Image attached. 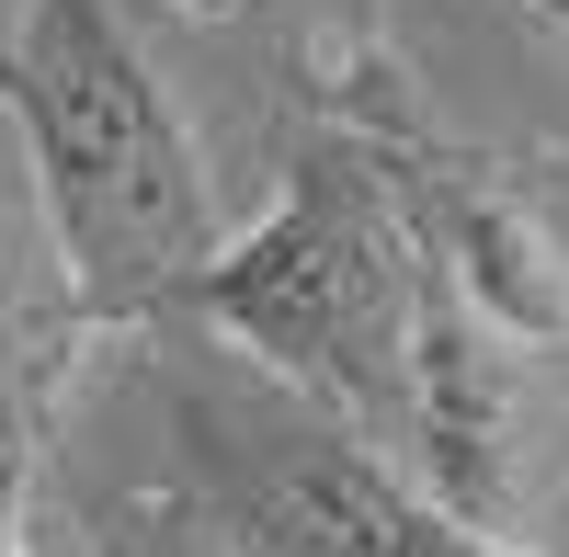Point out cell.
<instances>
[{
  "label": "cell",
  "instance_id": "cell-3",
  "mask_svg": "<svg viewBox=\"0 0 569 557\" xmlns=\"http://www.w3.org/2000/svg\"><path fill=\"white\" fill-rule=\"evenodd\" d=\"M171 422L194 455V513L217 557H547L467 524L388 444L330 422L284 376H171Z\"/></svg>",
  "mask_w": 569,
  "mask_h": 557
},
{
  "label": "cell",
  "instance_id": "cell-6",
  "mask_svg": "<svg viewBox=\"0 0 569 557\" xmlns=\"http://www.w3.org/2000/svg\"><path fill=\"white\" fill-rule=\"evenodd\" d=\"M182 12H194V23H251L262 0H182Z\"/></svg>",
  "mask_w": 569,
  "mask_h": 557
},
{
  "label": "cell",
  "instance_id": "cell-5",
  "mask_svg": "<svg viewBox=\"0 0 569 557\" xmlns=\"http://www.w3.org/2000/svg\"><path fill=\"white\" fill-rule=\"evenodd\" d=\"M0 557H34V478L12 444H0Z\"/></svg>",
  "mask_w": 569,
  "mask_h": 557
},
{
  "label": "cell",
  "instance_id": "cell-4",
  "mask_svg": "<svg viewBox=\"0 0 569 557\" xmlns=\"http://www.w3.org/2000/svg\"><path fill=\"white\" fill-rule=\"evenodd\" d=\"M410 227H421V262H433L490 331H512L525 353L569 342V251L547 240V216L512 194V182H490V171H433V182L410 194Z\"/></svg>",
  "mask_w": 569,
  "mask_h": 557
},
{
  "label": "cell",
  "instance_id": "cell-1",
  "mask_svg": "<svg viewBox=\"0 0 569 557\" xmlns=\"http://www.w3.org/2000/svg\"><path fill=\"white\" fill-rule=\"evenodd\" d=\"M0 114H12V149L34 171L80 307H182V285L228 240V205L137 23L114 0H23V23L0 34Z\"/></svg>",
  "mask_w": 569,
  "mask_h": 557
},
{
  "label": "cell",
  "instance_id": "cell-7",
  "mask_svg": "<svg viewBox=\"0 0 569 557\" xmlns=\"http://www.w3.org/2000/svg\"><path fill=\"white\" fill-rule=\"evenodd\" d=\"M536 12H547V23H558V34H569V0H536Z\"/></svg>",
  "mask_w": 569,
  "mask_h": 557
},
{
  "label": "cell",
  "instance_id": "cell-2",
  "mask_svg": "<svg viewBox=\"0 0 569 557\" xmlns=\"http://www.w3.org/2000/svg\"><path fill=\"white\" fill-rule=\"evenodd\" d=\"M421 296H433L421 227H410V205L388 182H376L365 149H308L284 171L273 216L228 227L217 262L182 285V307L240 364L284 376L297 398H319L330 422H376L388 444H399V409H410Z\"/></svg>",
  "mask_w": 569,
  "mask_h": 557
},
{
  "label": "cell",
  "instance_id": "cell-8",
  "mask_svg": "<svg viewBox=\"0 0 569 557\" xmlns=\"http://www.w3.org/2000/svg\"><path fill=\"white\" fill-rule=\"evenodd\" d=\"M0 125H12V114H0Z\"/></svg>",
  "mask_w": 569,
  "mask_h": 557
}]
</instances>
